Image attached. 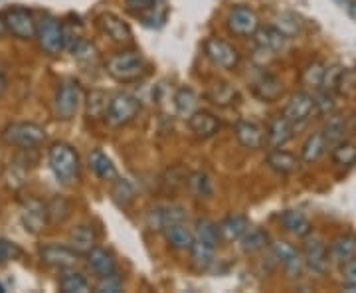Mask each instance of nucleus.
Segmentation results:
<instances>
[{"mask_svg": "<svg viewBox=\"0 0 356 293\" xmlns=\"http://www.w3.org/2000/svg\"><path fill=\"white\" fill-rule=\"evenodd\" d=\"M105 72L115 81L133 84L147 74V62L139 50H121L105 62Z\"/></svg>", "mask_w": 356, "mask_h": 293, "instance_id": "nucleus-1", "label": "nucleus"}, {"mask_svg": "<svg viewBox=\"0 0 356 293\" xmlns=\"http://www.w3.org/2000/svg\"><path fill=\"white\" fill-rule=\"evenodd\" d=\"M48 161H50V168L54 173V177L64 182V184H70L79 177V168H81V163H79V155L77 151L67 145V143H54L48 151Z\"/></svg>", "mask_w": 356, "mask_h": 293, "instance_id": "nucleus-2", "label": "nucleus"}, {"mask_svg": "<svg viewBox=\"0 0 356 293\" xmlns=\"http://www.w3.org/2000/svg\"><path fill=\"white\" fill-rule=\"evenodd\" d=\"M2 141L10 147L18 149H36L46 141V131L40 127L38 123L32 121H18V123H8L2 129Z\"/></svg>", "mask_w": 356, "mask_h": 293, "instance_id": "nucleus-3", "label": "nucleus"}, {"mask_svg": "<svg viewBox=\"0 0 356 293\" xmlns=\"http://www.w3.org/2000/svg\"><path fill=\"white\" fill-rule=\"evenodd\" d=\"M83 102V91L81 86L76 79H64L58 90H56V97H54V113L62 121H70L74 119L79 109V105Z\"/></svg>", "mask_w": 356, "mask_h": 293, "instance_id": "nucleus-4", "label": "nucleus"}, {"mask_svg": "<svg viewBox=\"0 0 356 293\" xmlns=\"http://www.w3.org/2000/svg\"><path fill=\"white\" fill-rule=\"evenodd\" d=\"M140 111V102L131 95V93H117L109 100V107H107V113H105V121L111 125V127H125L129 125Z\"/></svg>", "mask_w": 356, "mask_h": 293, "instance_id": "nucleus-5", "label": "nucleus"}, {"mask_svg": "<svg viewBox=\"0 0 356 293\" xmlns=\"http://www.w3.org/2000/svg\"><path fill=\"white\" fill-rule=\"evenodd\" d=\"M36 40H38L42 52L48 56H58L64 52V34H62V22L46 14L40 20H36Z\"/></svg>", "mask_w": 356, "mask_h": 293, "instance_id": "nucleus-6", "label": "nucleus"}, {"mask_svg": "<svg viewBox=\"0 0 356 293\" xmlns=\"http://www.w3.org/2000/svg\"><path fill=\"white\" fill-rule=\"evenodd\" d=\"M2 16H4L6 30L13 36L18 40H36V18L32 10H28L24 6H13Z\"/></svg>", "mask_w": 356, "mask_h": 293, "instance_id": "nucleus-7", "label": "nucleus"}, {"mask_svg": "<svg viewBox=\"0 0 356 293\" xmlns=\"http://www.w3.org/2000/svg\"><path fill=\"white\" fill-rule=\"evenodd\" d=\"M206 58L222 70H236L240 65V52L222 38H208L204 42Z\"/></svg>", "mask_w": 356, "mask_h": 293, "instance_id": "nucleus-8", "label": "nucleus"}, {"mask_svg": "<svg viewBox=\"0 0 356 293\" xmlns=\"http://www.w3.org/2000/svg\"><path fill=\"white\" fill-rule=\"evenodd\" d=\"M20 222L28 234L38 236L44 230L48 228L50 220H48V208L46 204L38 198H28L20 206Z\"/></svg>", "mask_w": 356, "mask_h": 293, "instance_id": "nucleus-9", "label": "nucleus"}, {"mask_svg": "<svg viewBox=\"0 0 356 293\" xmlns=\"http://www.w3.org/2000/svg\"><path fill=\"white\" fill-rule=\"evenodd\" d=\"M38 254L42 264L54 269H62V271L76 268L79 258H81L72 246H60V244H46L40 248Z\"/></svg>", "mask_w": 356, "mask_h": 293, "instance_id": "nucleus-10", "label": "nucleus"}, {"mask_svg": "<svg viewBox=\"0 0 356 293\" xmlns=\"http://www.w3.org/2000/svg\"><path fill=\"white\" fill-rule=\"evenodd\" d=\"M259 26V18L252 6L248 4H238L234 6L228 14V30L236 36H254V32Z\"/></svg>", "mask_w": 356, "mask_h": 293, "instance_id": "nucleus-11", "label": "nucleus"}, {"mask_svg": "<svg viewBox=\"0 0 356 293\" xmlns=\"http://www.w3.org/2000/svg\"><path fill=\"white\" fill-rule=\"evenodd\" d=\"M97 26L107 38L115 42V44H121V46H127L133 42V30L131 26L115 13H103L97 16Z\"/></svg>", "mask_w": 356, "mask_h": 293, "instance_id": "nucleus-12", "label": "nucleus"}, {"mask_svg": "<svg viewBox=\"0 0 356 293\" xmlns=\"http://www.w3.org/2000/svg\"><path fill=\"white\" fill-rule=\"evenodd\" d=\"M184 220H186V210L182 206L166 204V206H156L153 210H149L145 222H147V228H151L153 232H163L170 224L184 222Z\"/></svg>", "mask_w": 356, "mask_h": 293, "instance_id": "nucleus-13", "label": "nucleus"}, {"mask_svg": "<svg viewBox=\"0 0 356 293\" xmlns=\"http://www.w3.org/2000/svg\"><path fill=\"white\" fill-rule=\"evenodd\" d=\"M313 111H315V95H311L307 91H299L287 102L285 109H283V117L287 121H291L293 125H301L311 119Z\"/></svg>", "mask_w": 356, "mask_h": 293, "instance_id": "nucleus-14", "label": "nucleus"}, {"mask_svg": "<svg viewBox=\"0 0 356 293\" xmlns=\"http://www.w3.org/2000/svg\"><path fill=\"white\" fill-rule=\"evenodd\" d=\"M303 264L317 276H325L329 271L331 260H329V252L327 246L317 240V238H309L303 244Z\"/></svg>", "mask_w": 356, "mask_h": 293, "instance_id": "nucleus-15", "label": "nucleus"}, {"mask_svg": "<svg viewBox=\"0 0 356 293\" xmlns=\"http://www.w3.org/2000/svg\"><path fill=\"white\" fill-rule=\"evenodd\" d=\"M254 42L255 48L259 52L275 56V54H281L287 48L289 38L275 26H257V30L254 32Z\"/></svg>", "mask_w": 356, "mask_h": 293, "instance_id": "nucleus-16", "label": "nucleus"}, {"mask_svg": "<svg viewBox=\"0 0 356 293\" xmlns=\"http://www.w3.org/2000/svg\"><path fill=\"white\" fill-rule=\"evenodd\" d=\"M234 133H236V139L243 149L255 151V149H261L266 145V129L255 121H245V119L238 121L234 127Z\"/></svg>", "mask_w": 356, "mask_h": 293, "instance_id": "nucleus-17", "label": "nucleus"}, {"mask_svg": "<svg viewBox=\"0 0 356 293\" xmlns=\"http://www.w3.org/2000/svg\"><path fill=\"white\" fill-rule=\"evenodd\" d=\"M273 254L277 258V262L283 266V269L287 271L289 278H301L303 268H305L303 255L299 254L291 244L275 242L273 244Z\"/></svg>", "mask_w": 356, "mask_h": 293, "instance_id": "nucleus-18", "label": "nucleus"}, {"mask_svg": "<svg viewBox=\"0 0 356 293\" xmlns=\"http://www.w3.org/2000/svg\"><path fill=\"white\" fill-rule=\"evenodd\" d=\"M186 121H188L191 131L198 139H210V137L216 135L218 129H220V121H218L216 115L210 113V111H204V109L202 111L196 109Z\"/></svg>", "mask_w": 356, "mask_h": 293, "instance_id": "nucleus-19", "label": "nucleus"}, {"mask_svg": "<svg viewBox=\"0 0 356 293\" xmlns=\"http://www.w3.org/2000/svg\"><path fill=\"white\" fill-rule=\"evenodd\" d=\"M293 137V123L287 121L283 115H277L269 121L266 129V143L271 149H281Z\"/></svg>", "mask_w": 356, "mask_h": 293, "instance_id": "nucleus-20", "label": "nucleus"}, {"mask_svg": "<svg viewBox=\"0 0 356 293\" xmlns=\"http://www.w3.org/2000/svg\"><path fill=\"white\" fill-rule=\"evenodd\" d=\"M206 100L212 103V105H216V107H222V109H226V107H234V105H238L240 102V93L238 90L228 84V81H216V84H212L208 91H206Z\"/></svg>", "mask_w": 356, "mask_h": 293, "instance_id": "nucleus-21", "label": "nucleus"}, {"mask_svg": "<svg viewBox=\"0 0 356 293\" xmlns=\"http://www.w3.org/2000/svg\"><path fill=\"white\" fill-rule=\"evenodd\" d=\"M252 91H254L255 97L261 100V102H277L281 97V93H283V86H281V81L277 77L264 72V74H259L257 79H254Z\"/></svg>", "mask_w": 356, "mask_h": 293, "instance_id": "nucleus-22", "label": "nucleus"}, {"mask_svg": "<svg viewBox=\"0 0 356 293\" xmlns=\"http://www.w3.org/2000/svg\"><path fill=\"white\" fill-rule=\"evenodd\" d=\"M163 234H165L166 244H168L172 250H178V252L191 250L192 242H194V230L188 228L184 222L170 224L168 228L163 230Z\"/></svg>", "mask_w": 356, "mask_h": 293, "instance_id": "nucleus-23", "label": "nucleus"}, {"mask_svg": "<svg viewBox=\"0 0 356 293\" xmlns=\"http://www.w3.org/2000/svg\"><path fill=\"white\" fill-rule=\"evenodd\" d=\"M266 165L277 173L281 177L293 175L299 168V159L289 151H281V149H271V153L266 157Z\"/></svg>", "mask_w": 356, "mask_h": 293, "instance_id": "nucleus-24", "label": "nucleus"}, {"mask_svg": "<svg viewBox=\"0 0 356 293\" xmlns=\"http://www.w3.org/2000/svg\"><path fill=\"white\" fill-rule=\"evenodd\" d=\"M329 252V260L334 262V264H341L343 266L344 262L356 258V238L350 236V234H344V236H339L331 242V246L327 248Z\"/></svg>", "mask_w": 356, "mask_h": 293, "instance_id": "nucleus-25", "label": "nucleus"}, {"mask_svg": "<svg viewBox=\"0 0 356 293\" xmlns=\"http://www.w3.org/2000/svg\"><path fill=\"white\" fill-rule=\"evenodd\" d=\"M252 224H250V218L243 216V214H232V216L224 218L220 224H218V232L224 240L228 242H238L243 234L248 232Z\"/></svg>", "mask_w": 356, "mask_h": 293, "instance_id": "nucleus-26", "label": "nucleus"}, {"mask_svg": "<svg viewBox=\"0 0 356 293\" xmlns=\"http://www.w3.org/2000/svg\"><path fill=\"white\" fill-rule=\"evenodd\" d=\"M280 222L285 232H289L291 236H297V238H307L313 230L311 222L299 210H285L280 216Z\"/></svg>", "mask_w": 356, "mask_h": 293, "instance_id": "nucleus-27", "label": "nucleus"}, {"mask_svg": "<svg viewBox=\"0 0 356 293\" xmlns=\"http://www.w3.org/2000/svg\"><path fill=\"white\" fill-rule=\"evenodd\" d=\"M70 246L79 255H86L97 246L95 230L91 228V226H86V224H79L76 228H72V232H70Z\"/></svg>", "mask_w": 356, "mask_h": 293, "instance_id": "nucleus-28", "label": "nucleus"}, {"mask_svg": "<svg viewBox=\"0 0 356 293\" xmlns=\"http://www.w3.org/2000/svg\"><path fill=\"white\" fill-rule=\"evenodd\" d=\"M88 163L97 179L105 180V182H111L113 179H117V168H115L113 161L103 153L102 149H93L89 153Z\"/></svg>", "mask_w": 356, "mask_h": 293, "instance_id": "nucleus-29", "label": "nucleus"}, {"mask_svg": "<svg viewBox=\"0 0 356 293\" xmlns=\"http://www.w3.org/2000/svg\"><path fill=\"white\" fill-rule=\"evenodd\" d=\"M88 258V266L89 269L97 276V278H103V276H109V274H113L117 271V264H115L113 255L109 254L107 250H103V248H93L91 252L86 254Z\"/></svg>", "mask_w": 356, "mask_h": 293, "instance_id": "nucleus-30", "label": "nucleus"}, {"mask_svg": "<svg viewBox=\"0 0 356 293\" xmlns=\"http://www.w3.org/2000/svg\"><path fill=\"white\" fill-rule=\"evenodd\" d=\"M327 149H329V143L325 139L323 131H317V133L307 137L305 145L301 149V161L307 163V165H313V163H317L323 155L327 153Z\"/></svg>", "mask_w": 356, "mask_h": 293, "instance_id": "nucleus-31", "label": "nucleus"}, {"mask_svg": "<svg viewBox=\"0 0 356 293\" xmlns=\"http://www.w3.org/2000/svg\"><path fill=\"white\" fill-rule=\"evenodd\" d=\"M186 184H188V191H191V194L196 200H208V198H212V194H214L212 179H210V175L204 173V171H194V173H191Z\"/></svg>", "mask_w": 356, "mask_h": 293, "instance_id": "nucleus-32", "label": "nucleus"}, {"mask_svg": "<svg viewBox=\"0 0 356 293\" xmlns=\"http://www.w3.org/2000/svg\"><path fill=\"white\" fill-rule=\"evenodd\" d=\"M238 242L242 246L243 254H257L269 246V234L259 226H250Z\"/></svg>", "mask_w": 356, "mask_h": 293, "instance_id": "nucleus-33", "label": "nucleus"}, {"mask_svg": "<svg viewBox=\"0 0 356 293\" xmlns=\"http://www.w3.org/2000/svg\"><path fill=\"white\" fill-rule=\"evenodd\" d=\"M188 252H191L194 268L200 269V271L210 268V266L214 264V258H216V248H214V246L200 242V240H196V238H194V242H192Z\"/></svg>", "mask_w": 356, "mask_h": 293, "instance_id": "nucleus-34", "label": "nucleus"}, {"mask_svg": "<svg viewBox=\"0 0 356 293\" xmlns=\"http://www.w3.org/2000/svg\"><path fill=\"white\" fill-rule=\"evenodd\" d=\"M175 109L182 119H188L196 109H198V95L196 91L184 86V88H178L175 93Z\"/></svg>", "mask_w": 356, "mask_h": 293, "instance_id": "nucleus-35", "label": "nucleus"}, {"mask_svg": "<svg viewBox=\"0 0 356 293\" xmlns=\"http://www.w3.org/2000/svg\"><path fill=\"white\" fill-rule=\"evenodd\" d=\"M107 107H109V97L107 93L102 90H91L86 97V113H88L89 119L93 121H99V119H105V113H107Z\"/></svg>", "mask_w": 356, "mask_h": 293, "instance_id": "nucleus-36", "label": "nucleus"}, {"mask_svg": "<svg viewBox=\"0 0 356 293\" xmlns=\"http://www.w3.org/2000/svg\"><path fill=\"white\" fill-rule=\"evenodd\" d=\"M62 34H64V50L74 52L76 46L83 42V24L79 22V18H67L62 22Z\"/></svg>", "mask_w": 356, "mask_h": 293, "instance_id": "nucleus-37", "label": "nucleus"}, {"mask_svg": "<svg viewBox=\"0 0 356 293\" xmlns=\"http://www.w3.org/2000/svg\"><path fill=\"white\" fill-rule=\"evenodd\" d=\"M60 290L64 293H88L91 292L89 281L79 274L72 269H64L62 278H60Z\"/></svg>", "mask_w": 356, "mask_h": 293, "instance_id": "nucleus-38", "label": "nucleus"}, {"mask_svg": "<svg viewBox=\"0 0 356 293\" xmlns=\"http://www.w3.org/2000/svg\"><path fill=\"white\" fill-rule=\"evenodd\" d=\"M111 187V198L119 208H127L129 204L135 200V189L127 179H113Z\"/></svg>", "mask_w": 356, "mask_h": 293, "instance_id": "nucleus-39", "label": "nucleus"}, {"mask_svg": "<svg viewBox=\"0 0 356 293\" xmlns=\"http://www.w3.org/2000/svg\"><path fill=\"white\" fill-rule=\"evenodd\" d=\"M194 238L200 240L204 244H210L218 248V242H220V232H218V224H214L212 220L208 218H200L196 222V230H194Z\"/></svg>", "mask_w": 356, "mask_h": 293, "instance_id": "nucleus-40", "label": "nucleus"}, {"mask_svg": "<svg viewBox=\"0 0 356 293\" xmlns=\"http://www.w3.org/2000/svg\"><path fill=\"white\" fill-rule=\"evenodd\" d=\"M275 28L281 30L287 38H293L297 34H301V28H303V22L301 18L295 13H281L275 16Z\"/></svg>", "mask_w": 356, "mask_h": 293, "instance_id": "nucleus-41", "label": "nucleus"}, {"mask_svg": "<svg viewBox=\"0 0 356 293\" xmlns=\"http://www.w3.org/2000/svg\"><path fill=\"white\" fill-rule=\"evenodd\" d=\"M332 161L339 166H353L356 163V145L348 141H341L332 147Z\"/></svg>", "mask_w": 356, "mask_h": 293, "instance_id": "nucleus-42", "label": "nucleus"}, {"mask_svg": "<svg viewBox=\"0 0 356 293\" xmlns=\"http://www.w3.org/2000/svg\"><path fill=\"white\" fill-rule=\"evenodd\" d=\"M325 72H327V65L321 64V62H313L303 70V84L307 88H313V90H321L323 88V79H325Z\"/></svg>", "mask_w": 356, "mask_h": 293, "instance_id": "nucleus-43", "label": "nucleus"}, {"mask_svg": "<svg viewBox=\"0 0 356 293\" xmlns=\"http://www.w3.org/2000/svg\"><path fill=\"white\" fill-rule=\"evenodd\" d=\"M46 208H48V220H50L51 224L64 222L65 218L70 216V212H72V206H70V203H67L65 198H62V196L51 198L50 203L46 204Z\"/></svg>", "mask_w": 356, "mask_h": 293, "instance_id": "nucleus-44", "label": "nucleus"}, {"mask_svg": "<svg viewBox=\"0 0 356 293\" xmlns=\"http://www.w3.org/2000/svg\"><path fill=\"white\" fill-rule=\"evenodd\" d=\"M344 133H346V125H344L343 119H337V117H332L331 121L327 123V127L323 129V135L329 143V147H334L341 141H344Z\"/></svg>", "mask_w": 356, "mask_h": 293, "instance_id": "nucleus-45", "label": "nucleus"}, {"mask_svg": "<svg viewBox=\"0 0 356 293\" xmlns=\"http://www.w3.org/2000/svg\"><path fill=\"white\" fill-rule=\"evenodd\" d=\"M97 293H119L123 290V278L119 276V271H113L109 276L97 278V283L93 287Z\"/></svg>", "mask_w": 356, "mask_h": 293, "instance_id": "nucleus-46", "label": "nucleus"}, {"mask_svg": "<svg viewBox=\"0 0 356 293\" xmlns=\"http://www.w3.org/2000/svg\"><path fill=\"white\" fill-rule=\"evenodd\" d=\"M188 180V173H184L182 168H168L163 179H161V184L165 187L166 191H178L180 187H184Z\"/></svg>", "mask_w": 356, "mask_h": 293, "instance_id": "nucleus-47", "label": "nucleus"}, {"mask_svg": "<svg viewBox=\"0 0 356 293\" xmlns=\"http://www.w3.org/2000/svg\"><path fill=\"white\" fill-rule=\"evenodd\" d=\"M315 111L321 115H329L334 111V97H332V91L318 90L315 95Z\"/></svg>", "mask_w": 356, "mask_h": 293, "instance_id": "nucleus-48", "label": "nucleus"}, {"mask_svg": "<svg viewBox=\"0 0 356 293\" xmlns=\"http://www.w3.org/2000/svg\"><path fill=\"white\" fill-rule=\"evenodd\" d=\"M22 255V250L18 248V244L8 242V240H0V266L13 262L16 258Z\"/></svg>", "mask_w": 356, "mask_h": 293, "instance_id": "nucleus-49", "label": "nucleus"}, {"mask_svg": "<svg viewBox=\"0 0 356 293\" xmlns=\"http://www.w3.org/2000/svg\"><path fill=\"white\" fill-rule=\"evenodd\" d=\"M154 6H156V0H125V8L131 14H137V16L149 14Z\"/></svg>", "mask_w": 356, "mask_h": 293, "instance_id": "nucleus-50", "label": "nucleus"}, {"mask_svg": "<svg viewBox=\"0 0 356 293\" xmlns=\"http://www.w3.org/2000/svg\"><path fill=\"white\" fill-rule=\"evenodd\" d=\"M343 278H344V283H350V285H356V258L353 260H348V262H344L343 268Z\"/></svg>", "mask_w": 356, "mask_h": 293, "instance_id": "nucleus-51", "label": "nucleus"}, {"mask_svg": "<svg viewBox=\"0 0 356 293\" xmlns=\"http://www.w3.org/2000/svg\"><path fill=\"white\" fill-rule=\"evenodd\" d=\"M334 2L356 22V0H334Z\"/></svg>", "mask_w": 356, "mask_h": 293, "instance_id": "nucleus-52", "label": "nucleus"}, {"mask_svg": "<svg viewBox=\"0 0 356 293\" xmlns=\"http://www.w3.org/2000/svg\"><path fill=\"white\" fill-rule=\"evenodd\" d=\"M8 30H6V24H4V16L0 14V36H4Z\"/></svg>", "mask_w": 356, "mask_h": 293, "instance_id": "nucleus-53", "label": "nucleus"}, {"mask_svg": "<svg viewBox=\"0 0 356 293\" xmlns=\"http://www.w3.org/2000/svg\"><path fill=\"white\" fill-rule=\"evenodd\" d=\"M4 90H6V79H4V76L0 74V95L4 93Z\"/></svg>", "mask_w": 356, "mask_h": 293, "instance_id": "nucleus-54", "label": "nucleus"}, {"mask_svg": "<svg viewBox=\"0 0 356 293\" xmlns=\"http://www.w3.org/2000/svg\"><path fill=\"white\" fill-rule=\"evenodd\" d=\"M343 290H344V292H348V293H356V285H350V283H344Z\"/></svg>", "mask_w": 356, "mask_h": 293, "instance_id": "nucleus-55", "label": "nucleus"}]
</instances>
